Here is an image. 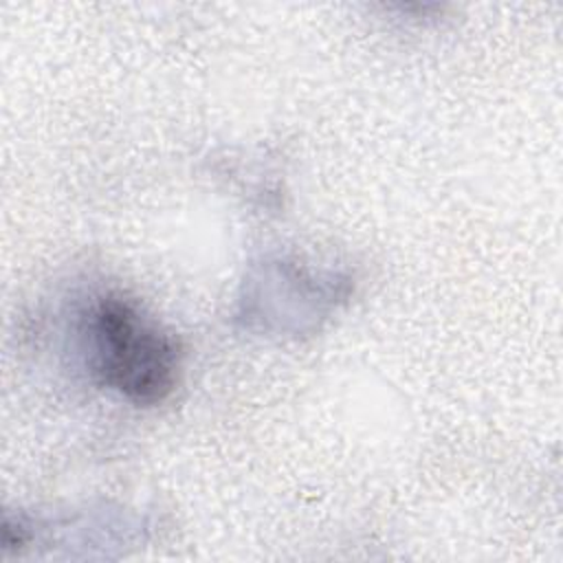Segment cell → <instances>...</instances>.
Masks as SVG:
<instances>
[{
	"instance_id": "6da1fadb",
	"label": "cell",
	"mask_w": 563,
	"mask_h": 563,
	"mask_svg": "<svg viewBox=\"0 0 563 563\" xmlns=\"http://www.w3.org/2000/svg\"><path fill=\"white\" fill-rule=\"evenodd\" d=\"M97 378L134 405H158L176 387V341L123 295L101 297L88 319Z\"/></svg>"
}]
</instances>
